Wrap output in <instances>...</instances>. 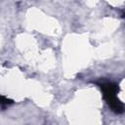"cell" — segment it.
Instances as JSON below:
<instances>
[{"label": "cell", "instance_id": "1", "mask_svg": "<svg viewBox=\"0 0 125 125\" xmlns=\"http://www.w3.org/2000/svg\"><path fill=\"white\" fill-rule=\"evenodd\" d=\"M101 88L104 92V96L107 101L109 106L116 112H122L123 105L119 103V101L116 98V90H117L116 86L111 83H106V84H102Z\"/></svg>", "mask_w": 125, "mask_h": 125}, {"label": "cell", "instance_id": "2", "mask_svg": "<svg viewBox=\"0 0 125 125\" xmlns=\"http://www.w3.org/2000/svg\"><path fill=\"white\" fill-rule=\"evenodd\" d=\"M9 103H11V101H9L3 96H0V104H9Z\"/></svg>", "mask_w": 125, "mask_h": 125}]
</instances>
